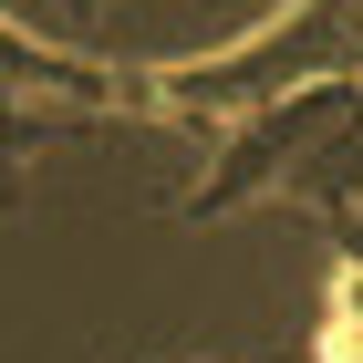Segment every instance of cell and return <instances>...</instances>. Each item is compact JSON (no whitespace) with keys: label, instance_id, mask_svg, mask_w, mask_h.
<instances>
[{"label":"cell","instance_id":"obj_1","mask_svg":"<svg viewBox=\"0 0 363 363\" xmlns=\"http://www.w3.org/2000/svg\"><path fill=\"white\" fill-rule=\"evenodd\" d=\"M322 84H363V0H280V21H259L250 42L177 62V73H135V114L228 135L239 114L280 104V94H322Z\"/></svg>","mask_w":363,"mask_h":363},{"label":"cell","instance_id":"obj_2","mask_svg":"<svg viewBox=\"0 0 363 363\" xmlns=\"http://www.w3.org/2000/svg\"><path fill=\"white\" fill-rule=\"evenodd\" d=\"M311 363H363V270H333L322 322H311Z\"/></svg>","mask_w":363,"mask_h":363}]
</instances>
